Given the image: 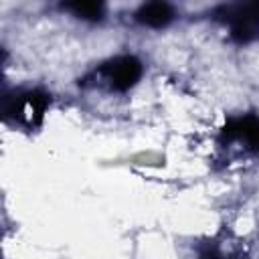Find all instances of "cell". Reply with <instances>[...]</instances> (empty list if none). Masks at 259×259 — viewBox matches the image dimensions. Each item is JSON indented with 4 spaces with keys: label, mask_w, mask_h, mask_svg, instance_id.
<instances>
[{
    "label": "cell",
    "mask_w": 259,
    "mask_h": 259,
    "mask_svg": "<svg viewBox=\"0 0 259 259\" xmlns=\"http://www.w3.org/2000/svg\"><path fill=\"white\" fill-rule=\"evenodd\" d=\"M140 77H142V63L132 55H121L97 67L85 79V85L101 87L107 91H125L134 87Z\"/></svg>",
    "instance_id": "obj_1"
},
{
    "label": "cell",
    "mask_w": 259,
    "mask_h": 259,
    "mask_svg": "<svg viewBox=\"0 0 259 259\" xmlns=\"http://www.w3.org/2000/svg\"><path fill=\"white\" fill-rule=\"evenodd\" d=\"M49 99L40 91H24L6 101L4 113L24 127H34L42 121Z\"/></svg>",
    "instance_id": "obj_2"
},
{
    "label": "cell",
    "mask_w": 259,
    "mask_h": 259,
    "mask_svg": "<svg viewBox=\"0 0 259 259\" xmlns=\"http://www.w3.org/2000/svg\"><path fill=\"white\" fill-rule=\"evenodd\" d=\"M227 20L231 24L233 38L249 42L259 38V4H239L227 8Z\"/></svg>",
    "instance_id": "obj_3"
},
{
    "label": "cell",
    "mask_w": 259,
    "mask_h": 259,
    "mask_svg": "<svg viewBox=\"0 0 259 259\" xmlns=\"http://www.w3.org/2000/svg\"><path fill=\"white\" fill-rule=\"evenodd\" d=\"M227 136L233 138L237 144H243V148H259V119L257 117H239L227 127Z\"/></svg>",
    "instance_id": "obj_4"
},
{
    "label": "cell",
    "mask_w": 259,
    "mask_h": 259,
    "mask_svg": "<svg viewBox=\"0 0 259 259\" xmlns=\"http://www.w3.org/2000/svg\"><path fill=\"white\" fill-rule=\"evenodd\" d=\"M136 18L146 26L160 28L174 18V8L166 2H148L136 12Z\"/></svg>",
    "instance_id": "obj_5"
},
{
    "label": "cell",
    "mask_w": 259,
    "mask_h": 259,
    "mask_svg": "<svg viewBox=\"0 0 259 259\" xmlns=\"http://www.w3.org/2000/svg\"><path fill=\"white\" fill-rule=\"evenodd\" d=\"M65 8L85 20H99L103 16V4L97 2H75V4H67Z\"/></svg>",
    "instance_id": "obj_6"
}]
</instances>
